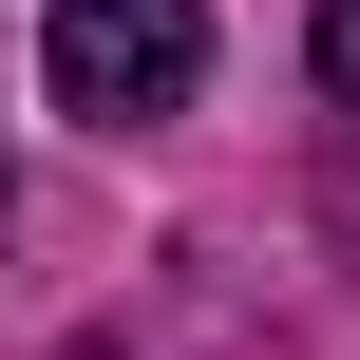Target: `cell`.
Returning a JSON list of instances; mask_svg holds the SVG:
<instances>
[{
    "label": "cell",
    "mask_w": 360,
    "mask_h": 360,
    "mask_svg": "<svg viewBox=\"0 0 360 360\" xmlns=\"http://www.w3.org/2000/svg\"><path fill=\"white\" fill-rule=\"evenodd\" d=\"M38 76H57V114L152 133V114H190V76H209V0H57V19H38Z\"/></svg>",
    "instance_id": "obj_1"
},
{
    "label": "cell",
    "mask_w": 360,
    "mask_h": 360,
    "mask_svg": "<svg viewBox=\"0 0 360 360\" xmlns=\"http://www.w3.org/2000/svg\"><path fill=\"white\" fill-rule=\"evenodd\" d=\"M323 228L360 247V114H342V152H323Z\"/></svg>",
    "instance_id": "obj_3"
},
{
    "label": "cell",
    "mask_w": 360,
    "mask_h": 360,
    "mask_svg": "<svg viewBox=\"0 0 360 360\" xmlns=\"http://www.w3.org/2000/svg\"><path fill=\"white\" fill-rule=\"evenodd\" d=\"M323 95L360 114V0H323Z\"/></svg>",
    "instance_id": "obj_2"
}]
</instances>
